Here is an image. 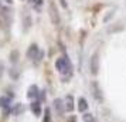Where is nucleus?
<instances>
[{
	"mask_svg": "<svg viewBox=\"0 0 126 122\" xmlns=\"http://www.w3.org/2000/svg\"><path fill=\"white\" fill-rule=\"evenodd\" d=\"M86 108H88V102H86L85 98H79L78 99V109L79 112H85Z\"/></svg>",
	"mask_w": 126,
	"mask_h": 122,
	"instance_id": "obj_8",
	"label": "nucleus"
},
{
	"mask_svg": "<svg viewBox=\"0 0 126 122\" xmlns=\"http://www.w3.org/2000/svg\"><path fill=\"white\" fill-rule=\"evenodd\" d=\"M37 95H38V88L35 87V85H31V87L29 88L27 97H29V98H34V97H37Z\"/></svg>",
	"mask_w": 126,
	"mask_h": 122,
	"instance_id": "obj_9",
	"label": "nucleus"
},
{
	"mask_svg": "<svg viewBox=\"0 0 126 122\" xmlns=\"http://www.w3.org/2000/svg\"><path fill=\"white\" fill-rule=\"evenodd\" d=\"M9 104V99L7 98H0V106H6Z\"/></svg>",
	"mask_w": 126,
	"mask_h": 122,
	"instance_id": "obj_13",
	"label": "nucleus"
},
{
	"mask_svg": "<svg viewBox=\"0 0 126 122\" xmlns=\"http://www.w3.org/2000/svg\"><path fill=\"white\" fill-rule=\"evenodd\" d=\"M65 109L69 111V112L74 109V98H72V95H68L67 99H65Z\"/></svg>",
	"mask_w": 126,
	"mask_h": 122,
	"instance_id": "obj_7",
	"label": "nucleus"
},
{
	"mask_svg": "<svg viewBox=\"0 0 126 122\" xmlns=\"http://www.w3.org/2000/svg\"><path fill=\"white\" fill-rule=\"evenodd\" d=\"M91 89H92V94H94L95 99H98V101H102V92H101L99 84H98L96 81H92V84H91Z\"/></svg>",
	"mask_w": 126,
	"mask_h": 122,
	"instance_id": "obj_4",
	"label": "nucleus"
},
{
	"mask_svg": "<svg viewBox=\"0 0 126 122\" xmlns=\"http://www.w3.org/2000/svg\"><path fill=\"white\" fill-rule=\"evenodd\" d=\"M54 106H55V111H57L58 115H63L64 114V108H65V104H63V101L60 98L54 99Z\"/></svg>",
	"mask_w": 126,
	"mask_h": 122,
	"instance_id": "obj_5",
	"label": "nucleus"
},
{
	"mask_svg": "<svg viewBox=\"0 0 126 122\" xmlns=\"http://www.w3.org/2000/svg\"><path fill=\"white\" fill-rule=\"evenodd\" d=\"M31 109H33V112H34L35 115H40V104H38V102H33V104H31Z\"/></svg>",
	"mask_w": 126,
	"mask_h": 122,
	"instance_id": "obj_11",
	"label": "nucleus"
},
{
	"mask_svg": "<svg viewBox=\"0 0 126 122\" xmlns=\"http://www.w3.org/2000/svg\"><path fill=\"white\" fill-rule=\"evenodd\" d=\"M7 3H9V4H10V3H13V0H6Z\"/></svg>",
	"mask_w": 126,
	"mask_h": 122,
	"instance_id": "obj_16",
	"label": "nucleus"
},
{
	"mask_svg": "<svg viewBox=\"0 0 126 122\" xmlns=\"http://www.w3.org/2000/svg\"><path fill=\"white\" fill-rule=\"evenodd\" d=\"M89 68H91V72L94 75H96L98 71H99V54L95 52L91 57V61H89Z\"/></svg>",
	"mask_w": 126,
	"mask_h": 122,
	"instance_id": "obj_2",
	"label": "nucleus"
},
{
	"mask_svg": "<svg viewBox=\"0 0 126 122\" xmlns=\"http://www.w3.org/2000/svg\"><path fill=\"white\" fill-rule=\"evenodd\" d=\"M35 4H43V0H34Z\"/></svg>",
	"mask_w": 126,
	"mask_h": 122,
	"instance_id": "obj_15",
	"label": "nucleus"
},
{
	"mask_svg": "<svg viewBox=\"0 0 126 122\" xmlns=\"http://www.w3.org/2000/svg\"><path fill=\"white\" fill-rule=\"evenodd\" d=\"M44 122H51V116H50V109H46V118Z\"/></svg>",
	"mask_w": 126,
	"mask_h": 122,
	"instance_id": "obj_12",
	"label": "nucleus"
},
{
	"mask_svg": "<svg viewBox=\"0 0 126 122\" xmlns=\"http://www.w3.org/2000/svg\"><path fill=\"white\" fill-rule=\"evenodd\" d=\"M37 55H38V47H37V44H31L29 48V51H27V57L37 58Z\"/></svg>",
	"mask_w": 126,
	"mask_h": 122,
	"instance_id": "obj_6",
	"label": "nucleus"
},
{
	"mask_svg": "<svg viewBox=\"0 0 126 122\" xmlns=\"http://www.w3.org/2000/svg\"><path fill=\"white\" fill-rule=\"evenodd\" d=\"M48 12H50V17H51V21L55 26L60 24V14H58V10H57V6L54 4V3H50L48 4Z\"/></svg>",
	"mask_w": 126,
	"mask_h": 122,
	"instance_id": "obj_1",
	"label": "nucleus"
},
{
	"mask_svg": "<svg viewBox=\"0 0 126 122\" xmlns=\"http://www.w3.org/2000/svg\"><path fill=\"white\" fill-rule=\"evenodd\" d=\"M82 121L84 122H96V119H95V116L92 115V114H84L82 115Z\"/></svg>",
	"mask_w": 126,
	"mask_h": 122,
	"instance_id": "obj_10",
	"label": "nucleus"
},
{
	"mask_svg": "<svg viewBox=\"0 0 126 122\" xmlns=\"http://www.w3.org/2000/svg\"><path fill=\"white\" fill-rule=\"evenodd\" d=\"M12 61H13V63H16V61H17V51H13L12 52Z\"/></svg>",
	"mask_w": 126,
	"mask_h": 122,
	"instance_id": "obj_14",
	"label": "nucleus"
},
{
	"mask_svg": "<svg viewBox=\"0 0 126 122\" xmlns=\"http://www.w3.org/2000/svg\"><path fill=\"white\" fill-rule=\"evenodd\" d=\"M55 68H57L60 72H67L69 70V61L67 58H58L57 61H55Z\"/></svg>",
	"mask_w": 126,
	"mask_h": 122,
	"instance_id": "obj_3",
	"label": "nucleus"
}]
</instances>
